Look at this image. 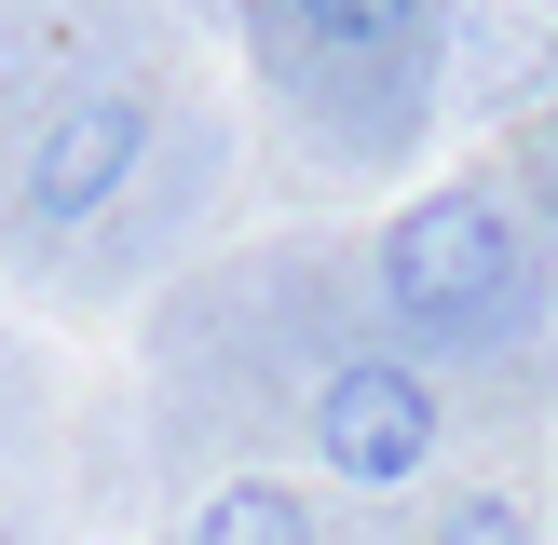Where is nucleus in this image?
I'll return each mask as SVG.
<instances>
[{"mask_svg":"<svg viewBox=\"0 0 558 545\" xmlns=\"http://www.w3.org/2000/svg\"><path fill=\"white\" fill-rule=\"evenodd\" d=\"M532 300V232L505 191H423L409 218H381V314L409 341H490Z\"/></svg>","mask_w":558,"mask_h":545,"instance_id":"obj_1","label":"nucleus"},{"mask_svg":"<svg viewBox=\"0 0 558 545\" xmlns=\"http://www.w3.org/2000/svg\"><path fill=\"white\" fill-rule=\"evenodd\" d=\"M314 463L354 491H409L436 463V382L409 354H341L314 382Z\"/></svg>","mask_w":558,"mask_h":545,"instance_id":"obj_2","label":"nucleus"},{"mask_svg":"<svg viewBox=\"0 0 558 545\" xmlns=\"http://www.w3.org/2000/svg\"><path fill=\"white\" fill-rule=\"evenodd\" d=\"M150 150V96H69L14 164V232H82Z\"/></svg>","mask_w":558,"mask_h":545,"instance_id":"obj_3","label":"nucleus"},{"mask_svg":"<svg viewBox=\"0 0 558 545\" xmlns=\"http://www.w3.org/2000/svg\"><path fill=\"white\" fill-rule=\"evenodd\" d=\"M436 41H450V96L463 109H518L532 82H558V0H463Z\"/></svg>","mask_w":558,"mask_h":545,"instance_id":"obj_4","label":"nucleus"},{"mask_svg":"<svg viewBox=\"0 0 558 545\" xmlns=\"http://www.w3.org/2000/svg\"><path fill=\"white\" fill-rule=\"evenodd\" d=\"M259 27H287L314 55H409L436 41V0H259Z\"/></svg>","mask_w":558,"mask_h":545,"instance_id":"obj_5","label":"nucleus"},{"mask_svg":"<svg viewBox=\"0 0 558 545\" xmlns=\"http://www.w3.org/2000/svg\"><path fill=\"white\" fill-rule=\"evenodd\" d=\"M191 532H205V545H300V532H314V505H300L287 477H232V491H205Z\"/></svg>","mask_w":558,"mask_h":545,"instance_id":"obj_6","label":"nucleus"},{"mask_svg":"<svg viewBox=\"0 0 558 545\" xmlns=\"http://www.w3.org/2000/svg\"><path fill=\"white\" fill-rule=\"evenodd\" d=\"M436 532H450V545H518L532 518H518V491H450V505H436Z\"/></svg>","mask_w":558,"mask_h":545,"instance_id":"obj_7","label":"nucleus"}]
</instances>
